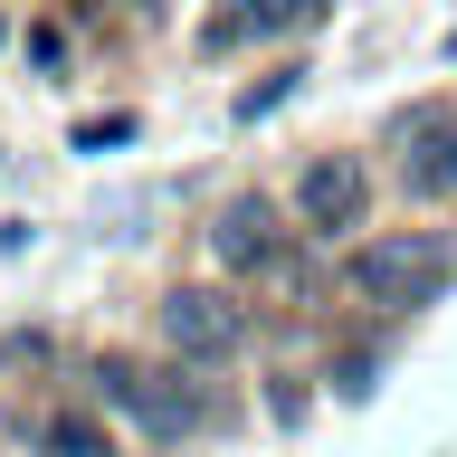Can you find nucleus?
<instances>
[{
    "label": "nucleus",
    "mask_w": 457,
    "mask_h": 457,
    "mask_svg": "<svg viewBox=\"0 0 457 457\" xmlns=\"http://www.w3.org/2000/svg\"><path fill=\"white\" fill-rule=\"evenodd\" d=\"M48 457H114V438L86 410H67V420H48Z\"/></svg>",
    "instance_id": "6e6552de"
},
{
    "label": "nucleus",
    "mask_w": 457,
    "mask_h": 457,
    "mask_svg": "<svg viewBox=\"0 0 457 457\" xmlns=\"http://www.w3.org/2000/svg\"><path fill=\"white\" fill-rule=\"evenodd\" d=\"M362 210H371V171H362V153H314V162L295 171V220H305L314 238L362 228Z\"/></svg>",
    "instance_id": "7ed1b4c3"
},
{
    "label": "nucleus",
    "mask_w": 457,
    "mask_h": 457,
    "mask_svg": "<svg viewBox=\"0 0 457 457\" xmlns=\"http://www.w3.org/2000/svg\"><path fill=\"white\" fill-rule=\"evenodd\" d=\"M210 257H220V267H267V257H277V210L257 191H238L220 220H210Z\"/></svg>",
    "instance_id": "0eeeda50"
},
{
    "label": "nucleus",
    "mask_w": 457,
    "mask_h": 457,
    "mask_svg": "<svg viewBox=\"0 0 457 457\" xmlns=\"http://www.w3.org/2000/svg\"><path fill=\"white\" fill-rule=\"evenodd\" d=\"M353 295L362 305H381V314H420V305H438L448 295V277H457V257H448V238H428V228H391V238H371V248H353Z\"/></svg>",
    "instance_id": "f257e3e1"
},
{
    "label": "nucleus",
    "mask_w": 457,
    "mask_h": 457,
    "mask_svg": "<svg viewBox=\"0 0 457 457\" xmlns=\"http://www.w3.org/2000/svg\"><path fill=\"white\" fill-rule=\"evenodd\" d=\"M134 134V124H124V114H96V124H77V153H114V143Z\"/></svg>",
    "instance_id": "1a4fd4ad"
},
{
    "label": "nucleus",
    "mask_w": 457,
    "mask_h": 457,
    "mask_svg": "<svg viewBox=\"0 0 457 457\" xmlns=\"http://www.w3.org/2000/svg\"><path fill=\"white\" fill-rule=\"evenodd\" d=\"M96 381H105V400L124 410V420H143V438H191V428L210 420L200 381L171 371V362H105Z\"/></svg>",
    "instance_id": "f03ea898"
},
{
    "label": "nucleus",
    "mask_w": 457,
    "mask_h": 457,
    "mask_svg": "<svg viewBox=\"0 0 457 457\" xmlns=\"http://www.w3.org/2000/svg\"><path fill=\"white\" fill-rule=\"evenodd\" d=\"M324 0H228L220 20L200 29V48L220 57V48H248V38H286V29H305Z\"/></svg>",
    "instance_id": "423d86ee"
},
{
    "label": "nucleus",
    "mask_w": 457,
    "mask_h": 457,
    "mask_svg": "<svg viewBox=\"0 0 457 457\" xmlns=\"http://www.w3.org/2000/svg\"><path fill=\"white\" fill-rule=\"evenodd\" d=\"M162 343L181 353V362H220L228 343H238V305L210 295V286H171L162 295Z\"/></svg>",
    "instance_id": "39448f33"
},
{
    "label": "nucleus",
    "mask_w": 457,
    "mask_h": 457,
    "mask_svg": "<svg viewBox=\"0 0 457 457\" xmlns=\"http://www.w3.org/2000/svg\"><path fill=\"white\" fill-rule=\"evenodd\" d=\"M391 153H400V181H410L420 200L457 191V114H448V105H410V114H391Z\"/></svg>",
    "instance_id": "20e7f679"
},
{
    "label": "nucleus",
    "mask_w": 457,
    "mask_h": 457,
    "mask_svg": "<svg viewBox=\"0 0 457 457\" xmlns=\"http://www.w3.org/2000/svg\"><path fill=\"white\" fill-rule=\"evenodd\" d=\"M286 86H295V77H267V86H248V96H238V114H277V105H286Z\"/></svg>",
    "instance_id": "9d476101"
}]
</instances>
